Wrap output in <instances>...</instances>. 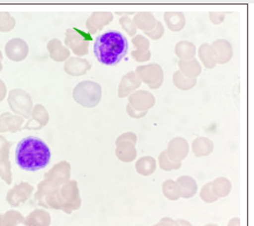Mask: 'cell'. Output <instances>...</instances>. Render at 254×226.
I'll return each mask as SVG.
<instances>
[{
    "label": "cell",
    "mask_w": 254,
    "mask_h": 226,
    "mask_svg": "<svg viewBox=\"0 0 254 226\" xmlns=\"http://www.w3.org/2000/svg\"><path fill=\"white\" fill-rule=\"evenodd\" d=\"M94 52L98 61L103 65H117L128 52V41L125 35L119 31H108L97 36Z\"/></svg>",
    "instance_id": "obj_2"
},
{
    "label": "cell",
    "mask_w": 254,
    "mask_h": 226,
    "mask_svg": "<svg viewBox=\"0 0 254 226\" xmlns=\"http://www.w3.org/2000/svg\"><path fill=\"white\" fill-rule=\"evenodd\" d=\"M51 161V150L40 137L27 136L17 143L15 162L26 171H38L47 168Z\"/></svg>",
    "instance_id": "obj_1"
}]
</instances>
